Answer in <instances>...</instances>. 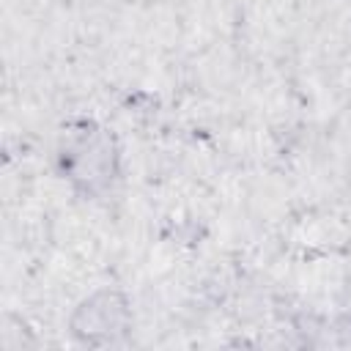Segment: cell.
I'll return each mask as SVG.
<instances>
[{
  "label": "cell",
  "instance_id": "cell-1",
  "mask_svg": "<svg viewBox=\"0 0 351 351\" xmlns=\"http://www.w3.org/2000/svg\"><path fill=\"white\" fill-rule=\"evenodd\" d=\"M129 326V307L121 293L99 291L88 296L71 315V329L88 343H110Z\"/></svg>",
  "mask_w": 351,
  "mask_h": 351
}]
</instances>
